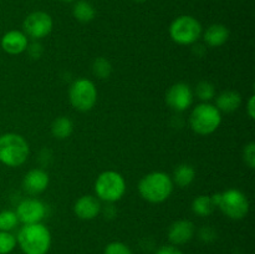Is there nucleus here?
<instances>
[{
  "label": "nucleus",
  "mask_w": 255,
  "mask_h": 254,
  "mask_svg": "<svg viewBox=\"0 0 255 254\" xmlns=\"http://www.w3.org/2000/svg\"><path fill=\"white\" fill-rule=\"evenodd\" d=\"M16 242L24 254H46L51 247V233L42 223L24 224Z\"/></svg>",
  "instance_id": "nucleus-1"
},
{
  "label": "nucleus",
  "mask_w": 255,
  "mask_h": 254,
  "mask_svg": "<svg viewBox=\"0 0 255 254\" xmlns=\"http://www.w3.org/2000/svg\"><path fill=\"white\" fill-rule=\"evenodd\" d=\"M173 181L164 172H151L142 177L138 183V192L144 201L149 203H162L173 192Z\"/></svg>",
  "instance_id": "nucleus-2"
},
{
  "label": "nucleus",
  "mask_w": 255,
  "mask_h": 254,
  "mask_svg": "<svg viewBox=\"0 0 255 254\" xmlns=\"http://www.w3.org/2000/svg\"><path fill=\"white\" fill-rule=\"evenodd\" d=\"M30 147L21 134L4 133L0 136V162L7 167H19L26 162Z\"/></svg>",
  "instance_id": "nucleus-3"
},
{
  "label": "nucleus",
  "mask_w": 255,
  "mask_h": 254,
  "mask_svg": "<svg viewBox=\"0 0 255 254\" xmlns=\"http://www.w3.org/2000/svg\"><path fill=\"white\" fill-rule=\"evenodd\" d=\"M212 198L216 204V208L221 209L224 216L234 221L243 219L249 212L248 198L239 189H227V191L213 194Z\"/></svg>",
  "instance_id": "nucleus-4"
},
{
  "label": "nucleus",
  "mask_w": 255,
  "mask_h": 254,
  "mask_svg": "<svg viewBox=\"0 0 255 254\" xmlns=\"http://www.w3.org/2000/svg\"><path fill=\"white\" fill-rule=\"evenodd\" d=\"M222 122V112L214 105L202 102L197 105L189 116V125L196 133L207 136L218 129Z\"/></svg>",
  "instance_id": "nucleus-5"
},
{
  "label": "nucleus",
  "mask_w": 255,
  "mask_h": 254,
  "mask_svg": "<svg viewBox=\"0 0 255 254\" xmlns=\"http://www.w3.org/2000/svg\"><path fill=\"white\" fill-rule=\"evenodd\" d=\"M95 192L101 201L114 203L120 201L126 192V181L116 171H105L95 182Z\"/></svg>",
  "instance_id": "nucleus-6"
},
{
  "label": "nucleus",
  "mask_w": 255,
  "mask_h": 254,
  "mask_svg": "<svg viewBox=\"0 0 255 254\" xmlns=\"http://www.w3.org/2000/svg\"><path fill=\"white\" fill-rule=\"evenodd\" d=\"M202 25L191 15L176 17L169 26V36L178 45H192L201 37Z\"/></svg>",
  "instance_id": "nucleus-7"
},
{
  "label": "nucleus",
  "mask_w": 255,
  "mask_h": 254,
  "mask_svg": "<svg viewBox=\"0 0 255 254\" xmlns=\"http://www.w3.org/2000/svg\"><path fill=\"white\" fill-rule=\"evenodd\" d=\"M70 104L77 111L86 112L94 109L97 102V89L89 79H79L72 82L69 90Z\"/></svg>",
  "instance_id": "nucleus-8"
},
{
  "label": "nucleus",
  "mask_w": 255,
  "mask_h": 254,
  "mask_svg": "<svg viewBox=\"0 0 255 254\" xmlns=\"http://www.w3.org/2000/svg\"><path fill=\"white\" fill-rule=\"evenodd\" d=\"M54 22L51 16L45 11H34L26 16L22 22V29L26 36L34 40L46 37L51 32Z\"/></svg>",
  "instance_id": "nucleus-9"
},
{
  "label": "nucleus",
  "mask_w": 255,
  "mask_h": 254,
  "mask_svg": "<svg viewBox=\"0 0 255 254\" xmlns=\"http://www.w3.org/2000/svg\"><path fill=\"white\" fill-rule=\"evenodd\" d=\"M193 90L188 84H184V82L172 85L166 94L167 105L177 112H183L188 110L193 104Z\"/></svg>",
  "instance_id": "nucleus-10"
},
{
  "label": "nucleus",
  "mask_w": 255,
  "mask_h": 254,
  "mask_svg": "<svg viewBox=\"0 0 255 254\" xmlns=\"http://www.w3.org/2000/svg\"><path fill=\"white\" fill-rule=\"evenodd\" d=\"M15 213L22 224L41 223L46 216V206L37 198H26L17 204Z\"/></svg>",
  "instance_id": "nucleus-11"
},
{
  "label": "nucleus",
  "mask_w": 255,
  "mask_h": 254,
  "mask_svg": "<svg viewBox=\"0 0 255 254\" xmlns=\"http://www.w3.org/2000/svg\"><path fill=\"white\" fill-rule=\"evenodd\" d=\"M196 233L193 222L188 219H179L171 224L168 229V239L173 246H181L191 241Z\"/></svg>",
  "instance_id": "nucleus-12"
},
{
  "label": "nucleus",
  "mask_w": 255,
  "mask_h": 254,
  "mask_svg": "<svg viewBox=\"0 0 255 254\" xmlns=\"http://www.w3.org/2000/svg\"><path fill=\"white\" fill-rule=\"evenodd\" d=\"M49 174L40 168L30 169L22 179V188L31 196L42 193L49 186Z\"/></svg>",
  "instance_id": "nucleus-13"
},
{
  "label": "nucleus",
  "mask_w": 255,
  "mask_h": 254,
  "mask_svg": "<svg viewBox=\"0 0 255 254\" xmlns=\"http://www.w3.org/2000/svg\"><path fill=\"white\" fill-rule=\"evenodd\" d=\"M74 212L76 217H79L82 221H91V219L96 218L101 212V203L100 199L94 196H81L74 206Z\"/></svg>",
  "instance_id": "nucleus-14"
},
{
  "label": "nucleus",
  "mask_w": 255,
  "mask_h": 254,
  "mask_svg": "<svg viewBox=\"0 0 255 254\" xmlns=\"http://www.w3.org/2000/svg\"><path fill=\"white\" fill-rule=\"evenodd\" d=\"M29 40L24 31L19 30H10L1 37V47L6 54L19 55L26 51Z\"/></svg>",
  "instance_id": "nucleus-15"
},
{
  "label": "nucleus",
  "mask_w": 255,
  "mask_h": 254,
  "mask_svg": "<svg viewBox=\"0 0 255 254\" xmlns=\"http://www.w3.org/2000/svg\"><path fill=\"white\" fill-rule=\"evenodd\" d=\"M206 44L211 47H219L226 44L229 39V30L223 24H213L207 27L203 35Z\"/></svg>",
  "instance_id": "nucleus-16"
},
{
  "label": "nucleus",
  "mask_w": 255,
  "mask_h": 254,
  "mask_svg": "<svg viewBox=\"0 0 255 254\" xmlns=\"http://www.w3.org/2000/svg\"><path fill=\"white\" fill-rule=\"evenodd\" d=\"M242 105V96L239 92L233 91V90H227L221 95H218L214 106L221 112L231 114V112L237 111Z\"/></svg>",
  "instance_id": "nucleus-17"
},
{
  "label": "nucleus",
  "mask_w": 255,
  "mask_h": 254,
  "mask_svg": "<svg viewBox=\"0 0 255 254\" xmlns=\"http://www.w3.org/2000/svg\"><path fill=\"white\" fill-rule=\"evenodd\" d=\"M194 178H196V169L191 166V164H179L173 172V183L181 188H186V187L191 186L193 183Z\"/></svg>",
  "instance_id": "nucleus-18"
},
{
  "label": "nucleus",
  "mask_w": 255,
  "mask_h": 254,
  "mask_svg": "<svg viewBox=\"0 0 255 254\" xmlns=\"http://www.w3.org/2000/svg\"><path fill=\"white\" fill-rule=\"evenodd\" d=\"M74 132V124L66 116H60L51 125V133L57 139H66Z\"/></svg>",
  "instance_id": "nucleus-19"
},
{
  "label": "nucleus",
  "mask_w": 255,
  "mask_h": 254,
  "mask_svg": "<svg viewBox=\"0 0 255 254\" xmlns=\"http://www.w3.org/2000/svg\"><path fill=\"white\" fill-rule=\"evenodd\" d=\"M72 14L77 21L90 22L96 16V10L91 2L86 1V0H80L72 7Z\"/></svg>",
  "instance_id": "nucleus-20"
},
{
  "label": "nucleus",
  "mask_w": 255,
  "mask_h": 254,
  "mask_svg": "<svg viewBox=\"0 0 255 254\" xmlns=\"http://www.w3.org/2000/svg\"><path fill=\"white\" fill-rule=\"evenodd\" d=\"M216 209L212 196H198L192 202V211L199 217H208Z\"/></svg>",
  "instance_id": "nucleus-21"
},
{
  "label": "nucleus",
  "mask_w": 255,
  "mask_h": 254,
  "mask_svg": "<svg viewBox=\"0 0 255 254\" xmlns=\"http://www.w3.org/2000/svg\"><path fill=\"white\" fill-rule=\"evenodd\" d=\"M111 72L112 65L110 64V61L106 57H97V59L92 62V74L96 77H99V79H109Z\"/></svg>",
  "instance_id": "nucleus-22"
},
{
  "label": "nucleus",
  "mask_w": 255,
  "mask_h": 254,
  "mask_svg": "<svg viewBox=\"0 0 255 254\" xmlns=\"http://www.w3.org/2000/svg\"><path fill=\"white\" fill-rule=\"evenodd\" d=\"M196 95L201 101H211V100H213L214 96H216V86H214L212 82L207 81V80L199 81L196 87Z\"/></svg>",
  "instance_id": "nucleus-23"
},
{
  "label": "nucleus",
  "mask_w": 255,
  "mask_h": 254,
  "mask_svg": "<svg viewBox=\"0 0 255 254\" xmlns=\"http://www.w3.org/2000/svg\"><path fill=\"white\" fill-rule=\"evenodd\" d=\"M19 223L16 213L10 209L0 212V232H11Z\"/></svg>",
  "instance_id": "nucleus-24"
},
{
  "label": "nucleus",
  "mask_w": 255,
  "mask_h": 254,
  "mask_svg": "<svg viewBox=\"0 0 255 254\" xmlns=\"http://www.w3.org/2000/svg\"><path fill=\"white\" fill-rule=\"evenodd\" d=\"M16 237L10 232H0V254H9L16 247Z\"/></svg>",
  "instance_id": "nucleus-25"
},
{
  "label": "nucleus",
  "mask_w": 255,
  "mask_h": 254,
  "mask_svg": "<svg viewBox=\"0 0 255 254\" xmlns=\"http://www.w3.org/2000/svg\"><path fill=\"white\" fill-rule=\"evenodd\" d=\"M104 254H133V252L122 242H111L106 246Z\"/></svg>",
  "instance_id": "nucleus-26"
},
{
  "label": "nucleus",
  "mask_w": 255,
  "mask_h": 254,
  "mask_svg": "<svg viewBox=\"0 0 255 254\" xmlns=\"http://www.w3.org/2000/svg\"><path fill=\"white\" fill-rule=\"evenodd\" d=\"M243 158L247 166L253 169L255 167V143L251 142L246 146L243 151Z\"/></svg>",
  "instance_id": "nucleus-27"
},
{
  "label": "nucleus",
  "mask_w": 255,
  "mask_h": 254,
  "mask_svg": "<svg viewBox=\"0 0 255 254\" xmlns=\"http://www.w3.org/2000/svg\"><path fill=\"white\" fill-rule=\"evenodd\" d=\"M199 238H201L203 242H206V243L213 242L214 239L217 238L216 231L212 229L211 227H203V228L199 231Z\"/></svg>",
  "instance_id": "nucleus-28"
},
{
  "label": "nucleus",
  "mask_w": 255,
  "mask_h": 254,
  "mask_svg": "<svg viewBox=\"0 0 255 254\" xmlns=\"http://www.w3.org/2000/svg\"><path fill=\"white\" fill-rule=\"evenodd\" d=\"M154 254H183V253H182V251L177 246L169 244V246L159 247Z\"/></svg>",
  "instance_id": "nucleus-29"
},
{
  "label": "nucleus",
  "mask_w": 255,
  "mask_h": 254,
  "mask_svg": "<svg viewBox=\"0 0 255 254\" xmlns=\"http://www.w3.org/2000/svg\"><path fill=\"white\" fill-rule=\"evenodd\" d=\"M26 50L29 51V55L32 57V59H39L42 54L41 45L37 44V42H32L31 45H27Z\"/></svg>",
  "instance_id": "nucleus-30"
},
{
  "label": "nucleus",
  "mask_w": 255,
  "mask_h": 254,
  "mask_svg": "<svg viewBox=\"0 0 255 254\" xmlns=\"http://www.w3.org/2000/svg\"><path fill=\"white\" fill-rule=\"evenodd\" d=\"M247 111H248V116L251 117L252 120H254L255 117V96L252 95L251 99H249L248 105H247Z\"/></svg>",
  "instance_id": "nucleus-31"
},
{
  "label": "nucleus",
  "mask_w": 255,
  "mask_h": 254,
  "mask_svg": "<svg viewBox=\"0 0 255 254\" xmlns=\"http://www.w3.org/2000/svg\"><path fill=\"white\" fill-rule=\"evenodd\" d=\"M133 1H137V2H143V1H147V0H133Z\"/></svg>",
  "instance_id": "nucleus-32"
},
{
  "label": "nucleus",
  "mask_w": 255,
  "mask_h": 254,
  "mask_svg": "<svg viewBox=\"0 0 255 254\" xmlns=\"http://www.w3.org/2000/svg\"><path fill=\"white\" fill-rule=\"evenodd\" d=\"M61 1H65V2H70V1H74V0H61Z\"/></svg>",
  "instance_id": "nucleus-33"
}]
</instances>
